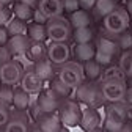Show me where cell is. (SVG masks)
Instances as JSON below:
<instances>
[{
  "mask_svg": "<svg viewBox=\"0 0 132 132\" xmlns=\"http://www.w3.org/2000/svg\"><path fill=\"white\" fill-rule=\"evenodd\" d=\"M127 104L124 101L118 102H109L105 107V120L104 129L107 130H123L127 121Z\"/></svg>",
  "mask_w": 132,
  "mask_h": 132,
  "instance_id": "1",
  "label": "cell"
},
{
  "mask_svg": "<svg viewBox=\"0 0 132 132\" xmlns=\"http://www.w3.org/2000/svg\"><path fill=\"white\" fill-rule=\"evenodd\" d=\"M102 25H104L105 31L113 33V35H118V33L127 30L129 25H130V16H129L126 6L117 5L113 8V11H110L104 18Z\"/></svg>",
  "mask_w": 132,
  "mask_h": 132,
  "instance_id": "2",
  "label": "cell"
},
{
  "mask_svg": "<svg viewBox=\"0 0 132 132\" xmlns=\"http://www.w3.org/2000/svg\"><path fill=\"white\" fill-rule=\"evenodd\" d=\"M46 30H47V39L51 41H66L72 35V27L69 21L61 16H55V18H49L46 22Z\"/></svg>",
  "mask_w": 132,
  "mask_h": 132,
  "instance_id": "3",
  "label": "cell"
},
{
  "mask_svg": "<svg viewBox=\"0 0 132 132\" xmlns=\"http://www.w3.org/2000/svg\"><path fill=\"white\" fill-rule=\"evenodd\" d=\"M58 117H60V121L63 126L66 127H76L80 124V120H82V109L80 105L72 101V99L66 97L60 102V107L57 110Z\"/></svg>",
  "mask_w": 132,
  "mask_h": 132,
  "instance_id": "4",
  "label": "cell"
},
{
  "mask_svg": "<svg viewBox=\"0 0 132 132\" xmlns=\"http://www.w3.org/2000/svg\"><path fill=\"white\" fill-rule=\"evenodd\" d=\"M99 87H101L104 101H107V102L124 101V94L127 90L126 79H105L99 84Z\"/></svg>",
  "mask_w": 132,
  "mask_h": 132,
  "instance_id": "5",
  "label": "cell"
},
{
  "mask_svg": "<svg viewBox=\"0 0 132 132\" xmlns=\"http://www.w3.org/2000/svg\"><path fill=\"white\" fill-rule=\"evenodd\" d=\"M58 77L64 82L68 87L71 88H77L82 82L85 80V76H84V68L79 61H66L63 63L61 66H58Z\"/></svg>",
  "mask_w": 132,
  "mask_h": 132,
  "instance_id": "6",
  "label": "cell"
},
{
  "mask_svg": "<svg viewBox=\"0 0 132 132\" xmlns=\"http://www.w3.org/2000/svg\"><path fill=\"white\" fill-rule=\"evenodd\" d=\"M76 94H77V99L80 102H84L85 105H90V107L101 104V101H102L101 87L96 84V80H87L85 79L76 88Z\"/></svg>",
  "mask_w": 132,
  "mask_h": 132,
  "instance_id": "7",
  "label": "cell"
},
{
  "mask_svg": "<svg viewBox=\"0 0 132 132\" xmlns=\"http://www.w3.org/2000/svg\"><path fill=\"white\" fill-rule=\"evenodd\" d=\"M24 74V66L16 60H6L0 64V84L6 85H18Z\"/></svg>",
  "mask_w": 132,
  "mask_h": 132,
  "instance_id": "8",
  "label": "cell"
},
{
  "mask_svg": "<svg viewBox=\"0 0 132 132\" xmlns=\"http://www.w3.org/2000/svg\"><path fill=\"white\" fill-rule=\"evenodd\" d=\"M47 58L54 63V66H61L71 58V47L66 41H51L47 46Z\"/></svg>",
  "mask_w": 132,
  "mask_h": 132,
  "instance_id": "9",
  "label": "cell"
},
{
  "mask_svg": "<svg viewBox=\"0 0 132 132\" xmlns=\"http://www.w3.org/2000/svg\"><path fill=\"white\" fill-rule=\"evenodd\" d=\"M63 99H60L51 87L47 88H41L38 91V107L41 113H51V112H57L60 107V102Z\"/></svg>",
  "mask_w": 132,
  "mask_h": 132,
  "instance_id": "10",
  "label": "cell"
},
{
  "mask_svg": "<svg viewBox=\"0 0 132 132\" xmlns=\"http://www.w3.org/2000/svg\"><path fill=\"white\" fill-rule=\"evenodd\" d=\"M36 121V127L39 130H46V132H54V130H61L63 124L60 121V117L57 112H51V113H39L35 118Z\"/></svg>",
  "mask_w": 132,
  "mask_h": 132,
  "instance_id": "11",
  "label": "cell"
},
{
  "mask_svg": "<svg viewBox=\"0 0 132 132\" xmlns=\"http://www.w3.org/2000/svg\"><path fill=\"white\" fill-rule=\"evenodd\" d=\"M105 31V30H104ZM96 49H99V51H104L107 54H112L117 57L120 52H121V49L118 46V39H117V35H113V33H109L105 31L104 35H99L96 38V43H94Z\"/></svg>",
  "mask_w": 132,
  "mask_h": 132,
  "instance_id": "12",
  "label": "cell"
},
{
  "mask_svg": "<svg viewBox=\"0 0 132 132\" xmlns=\"http://www.w3.org/2000/svg\"><path fill=\"white\" fill-rule=\"evenodd\" d=\"M28 123L30 121L25 115V110H18L16 113L10 115V120L5 124L3 130H6V132H25L30 129Z\"/></svg>",
  "mask_w": 132,
  "mask_h": 132,
  "instance_id": "13",
  "label": "cell"
},
{
  "mask_svg": "<svg viewBox=\"0 0 132 132\" xmlns=\"http://www.w3.org/2000/svg\"><path fill=\"white\" fill-rule=\"evenodd\" d=\"M94 54H96V46L93 43H76L71 49V55L79 63H85L94 58Z\"/></svg>",
  "mask_w": 132,
  "mask_h": 132,
  "instance_id": "14",
  "label": "cell"
},
{
  "mask_svg": "<svg viewBox=\"0 0 132 132\" xmlns=\"http://www.w3.org/2000/svg\"><path fill=\"white\" fill-rule=\"evenodd\" d=\"M21 88H24L27 93H38L43 88V80L38 77V74L35 72V69H27L24 71L22 77H21Z\"/></svg>",
  "mask_w": 132,
  "mask_h": 132,
  "instance_id": "15",
  "label": "cell"
},
{
  "mask_svg": "<svg viewBox=\"0 0 132 132\" xmlns=\"http://www.w3.org/2000/svg\"><path fill=\"white\" fill-rule=\"evenodd\" d=\"M28 43H30V39L27 35H11L5 47L8 49L10 55H24Z\"/></svg>",
  "mask_w": 132,
  "mask_h": 132,
  "instance_id": "16",
  "label": "cell"
},
{
  "mask_svg": "<svg viewBox=\"0 0 132 132\" xmlns=\"http://www.w3.org/2000/svg\"><path fill=\"white\" fill-rule=\"evenodd\" d=\"M101 124V118H99L97 112L94 107L87 105L85 110H82V120H80V127L84 130H94Z\"/></svg>",
  "mask_w": 132,
  "mask_h": 132,
  "instance_id": "17",
  "label": "cell"
},
{
  "mask_svg": "<svg viewBox=\"0 0 132 132\" xmlns=\"http://www.w3.org/2000/svg\"><path fill=\"white\" fill-rule=\"evenodd\" d=\"M33 69H35V72L38 74V77L46 82V80H52L54 74H55V69H54V63L49 60L47 57L35 61V64H33Z\"/></svg>",
  "mask_w": 132,
  "mask_h": 132,
  "instance_id": "18",
  "label": "cell"
},
{
  "mask_svg": "<svg viewBox=\"0 0 132 132\" xmlns=\"http://www.w3.org/2000/svg\"><path fill=\"white\" fill-rule=\"evenodd\" d=\"M38 8L47 16V18H55L64 13L63 10V0H39Z\"/></svg>",
  "mask_w": 132,
  "mask_h": 132,
  "instance_id": "19",
  "label": "cell"
},
{
  "mask_svg": "<svg viewBox=\"0 0 132 132\" xmlns=\"http://www.w3.org/2000/svg\"><path fill=\"white\" fill-rule=\"evenodd\" d=\"M25 55L35 63L44 57H47V46L44 44V41H31L28 43L27 46V51H25Z\"/></svg>",
  "mask_w": 132,
  "mask_h": 132,
  "instance_id": "20",
  "label": "cell"
},
{
  "mask_svg": "<svg viewBox=\"0 0 132 132\" xmlns=\"http://www.w3.org/2000/svg\"><path fill=\"white\" fill-rule=\"evenodd\" d=\"M68 21H69V24H71L72 28L87 27V25H90V22H91V16H90V11H88V10L79 8V10H76L74 13L69 14Z\"/></svg>",
  "mask_w": 132,
  "mask_h": 132,
  "instance_id": "21",
  "label": "cell"
},
{
  "mask_svg": "<svg viewBox=\"0 0 132 132\" xmlns=\"http://www.w3.org/2000/svg\"><path fill=\"white\" fill-rule=\"evenodd\" d=\"M27 36L31 41H46L47 39L46 24H38V22L27 24Z\"/></svg>",
  "mask_w": 132,
  "mask_h": 132,
  "instance_id": "22",
  "label": "cell"
},
{
  "mask_svg": "<svg viewBox=\"0 0 132 132\" xmlns=\"http://www.w3.org/2000/svg\"><path fill=\"white\" fill-rule=\"evenodd\" d=\"M82 68H84V76L87 80H99L101 79V74H102V66L99 64L94 58L85 61L82 64Z\"/></svg>",
  "mask_w": 132,
  "mask_h": 132,
  "instance_id": "23",
  "label": "cell"
},
{
  "mask_svg": "<svg viewBox=\"0 0 132 132\" xmlns=\"http://www.w3.org/2000/svg\"><path fill=\"white\" fill-rule=\"evenodd\" d=\"M117 5H118V0H96V3H94L91 11L96 18L104 19L110 11H113V8Z\"/></svg>",
  "mask_w": 132,
  "mask_h": 132,
  "instance_id": "24",
  "label": "cell"
},
{
  "mask_svg": "<svg viewBox=\"0 0 132 132\" xmlns=\"http://www.w3.org/2000/svg\"><path fill=\"white\" fill-rule=\"evenodd\" d=\"M13 105L16 110H27L30 105V93L24 88H16L13 94Z\"/></svg>",
  "mask_w": 132,
  "mask_h": 132,
  "instance_id": "25",
  "label": "cell"
},
{
  "mask_svg": "<svg viewBox=\"0 0 132 132\" xmlns=\"http://www.w3.org/2000/svg\"><path fill=\"white\" fill-rule=\"evenodd\" d=\"M118 66L123 71L126 79L132 77V49H127V51H121L120 54V60H118Z\"/></svg>",
  "mask_w": 132,
  "mask_h": 132,
  "instance_id": "26",
  "label": "cell"
},
{
  "mask_svg": "<svg viewBox=\"0 0 132 132\" xmlns=\"http://www.w3.org/2000/svg\"><path fill=\"white\" fill-rule=\"evenodd\" d=\"M51 88H52V91H54L60 99H66V97H69V96H71V93H72V90H74V88H71V87L66 85L60 77H52Z\"/></svg>",
  "mask_w": 132,
  "mask_h": 132,
  "instance_id": "27",
  "label": "cell"
},
{
  "mask_svg": "<svg viewBox=\"0 0 132 132\" xmlns=\"http://www.w3.org/2000/svg\"><path fill=\"white\" fill-rule=\"evenodd\" d=\"M71 36H72L74 43H91L94 39V31L90 28V25L79 27V28H72Z\"/></svg>",
  "mask_w": 132,
  "mask_h": 132,
  "instance_id": "28",
  "label": "cell"
},
{
  "mask_svg": "<svg viewBox=\"0 0 132 132\" xmlns=\"http://www.w3.org/2000/svg\"><path fill=\"white\" fill-rule=\"evenodd\" d=\"M13 14L16 18H19L22 21H31V16H33V8L22 3V2H18V0H14L13 2Z\"/></svg>",
  "mask_w": 132,
  "mask_h": 132,
  "instance_id": "29",
  "label": "cell"
},
{
  "mask_svg": "<svg viewBox=\"0 0 132 132\" xmlns=\"http://www.w3.org/2000/svg\"><path fill=\"white\" fill-rule=\"evenodd\" d=\"M6 30L10 33V36L11 35H27V21H22V19L14 16V18L8 22Z\"/></svg>",
  "mask_w": 132,
  "mask_h": 132,
  "instance_id": "30",
  "label": "cell"
},
{
  "mask_svg": "<svg viewBox=\"0 0 132 132\" xmlns=\"http://www.w3.org/2000/svg\"><path fill=\"white\" fill-rule=\"evenodd\" d=\"M13 94H14L13 85L0 84V102H3V104H6V105L13 104Z\"/></svg>",
  "mask_w": 132,
  "mask_h": 132,
  "instance_id": "31",
  "label": "cell"
},
{
  "mask_svg": "<svg viewBox=\"0 0 132 132\" xmlns=\"http://www.w3.org/2000/svg\"><path fill=\"white\" fill-rule=\"evenodd\" d=\"M101 79L102 80H105V79H126L124 77V74H123V71L120 69V66L117 64V66H107V69L104 71L102 69V74H101Z\"/></svg>",
  "mask_w": 132,
  "mask_h": 132,
  "instance_id": "32",
  "label": "cell"
},
{
  "mask_svg": "<svg viewBox=\"0 0 132 132\" xmlns=\"http://www.w3.org/2000/svg\"><path fill=\"white\" fill-rule=\"evenodd\" d=\"M117 39H118V46L121 51H127V49H132V31H121L117 35Z\"/></svg>",
  "mask_w": 132,
  "mask_h": 132,
  "instance_id": "33",
  "label": "cell"
},
{
  "mask_svg": "<svg viewBox=\"0 0 132 132\" xmlns=\"http://www.w3.org/2000/svg\"><path fill=\"white\" fill-rule=\"evenodd\" d=\"M113 58H115V55H112V54H107V52H104V51H99V49H96V54H94V60L102 66V68H107V66H110L112 63H113Z\"/></svg>",
  "mask_w": 132,
  "mask_h": 132,
  "instance_id": "34",
  "label": "cell"
},
{
  "mask_svg": "<svg viewBox=\"0 0 132 132\" xmlns=\"http://www.w3.org/2000/svg\"><path fill=\"white\" fill-rule=\"evenodd\" d=\"M11 19H13V10H10L8 5H0V25L6 27Z\"/></svg>",
  "mask_w": 132,
  "mask_h": 132,
  "instance_id": "35",
  "label": "cell"
},
{
  "mask_svg": "<svg viewBox=\"0 0 132 132\" xmlns=\"http://www.w3.org/2000/svg\"><path fill=\"white\" fill-rule=\"evenodd\" d=\"M10 110H8V105L3 104V102H0V129H3L5 124L8 123L10 120Z\"/></svg>",
  "mask_w": 132,
  "mask_h": 132,
  "instance_id": "36",
  "label": "cell"
},
{
  "mask_svg": "<svg viewBox=\"0 0 132 132\" xmlns=\"http://www.w3.org/2000/svg\"><path fill=\"white\" fill-rule=\"evenodd\" d=\"M79 8H80L79 0H63V10H64V13L71 14V13H74Z\"/></svg>",
  "mask_w": 132,
  "mask_h": 132,
  "instance_id": "37",
  "label": "cell"
},
{
  "mask_svg": "<svg viewBox=\"0 0 132 132\" xmlns=\"http://www.w3.org/2000/svg\"><path fill=\"white\" fill-rule=\"evenodd\" d=\"M47 16L36 6V8H33V16H31V21L33 22H38V24H46L47 22Z\"/></svg>",
  "mask_w": 132,
  "mask_h": 132,
  "instance_id": "38",
  "label": "cell"
},
{
  "mask_svg": "<svg viewBox=\"0 0 132 132\" xmlns=\"http://www.w3.org/2000/svg\"><path fill=\"white\" fill-rule=\"evenodd\" d=\"M8 39H10V33L6 30V27L0 25V46H6Z\"/></svg>",
  "mask_w": 132,
  "mask_h": 132,
  "instance_id": "39",
  "label": "cell"
},
{
  "mask_svg": "<svg viewBox=\"0 0 132 132\" xmlns=\"http://www.w3.org/2000/svg\"><path fill=\"white\" fill-rule=\"evenodd\" d=\"M79 3H80V8L91 11L93 6H94V3H96V0H79Z\"/></svg>",
  "mask_w": 132,
  "mask_h": 132,
  "instance_id": "40",
  "label": "cell"
},
{
  "mask_svg": "<svg viewBox=\"0 0 132 132\" xmlns=\"http://www.w3.org/2000/svg\"><path fill=\"white\" fill-rule=\"evenodd\" d=\"M10 57H11V55H10V52H8V49H6L5 46H0V64L5 63Z\"/></svg>",
  "mask_w": 132,
  "mask_h": 132,
  "instance_id": "41",
  "label": "cell"
},
{
  "mask_svg": "<svg viewBox=\"0 0 132 132\" xmlns=\"http://www.w3.org/2000/svg\"><path fill=\"white\" fill-rule=\"evenodd\" d=\"M124 102L132 107V87L130 85H127V90H126V94H124Z\"/></svg>",
  "mask_w": 132,
  "mask_h": 132,
  "instance_id": "42",
  "label": "cell"
},
{
  "mask_svg": "<svg viewBox=\"0 0 132 132\" xmlns=\"http://www.w3.org/2000/svg\"><path fill=\"white\" fill-rule=\"evenodd\" d=\"M18 2H22V3H25V5H28L31 8H36L38 3H39V0H18Z\"/></svg>",
  "mask_w": 132,
  "mask_h": 132,
  "instance_id": "43",
  "label": "cell"
},
{
  "mask_svg": "<svg viewBox=\"0 0 132 132\" xmlns=\"http://www.w3.org/2000/svg\"><path fill=\"white\" fill-rule=\"evenodd\" d=\"M126 10H127L129 16L132 18V0H127V2H126Z\"/></svg>",
  "mask_w": 132,
  "mask_h": 132,
  "instance_id": "44",
  "label": "cell"
},
{
  "mask_svg": "<svg viewBox=\"0 0 132 132\" xmlns=\"http://www.w3.org/2000/svg\"><path fill=\"white\" fill-rule=\"evenodd\" d=\"M13 2H14V0H0V5H13Z\"/></svg>",
  "mask_w": 132,
  "mask_h": 132,
  "instance_id": "45",
  "label": "cell"
},
{
  "mask_svg": "<svg viewBox=\"0 0 132 132\" xmlns=\"http://www.w3.org/2000/svg\"><path fill=\"white\" fill-rule=\"evenodd\" d=\"M129 27H130V31H132V18H130V25Z\"/></svg>",
  "mask_w": 132,
  "mask_h": 132,
  "instance_id": "46",
  "label": "cell"
}]
</instances>
